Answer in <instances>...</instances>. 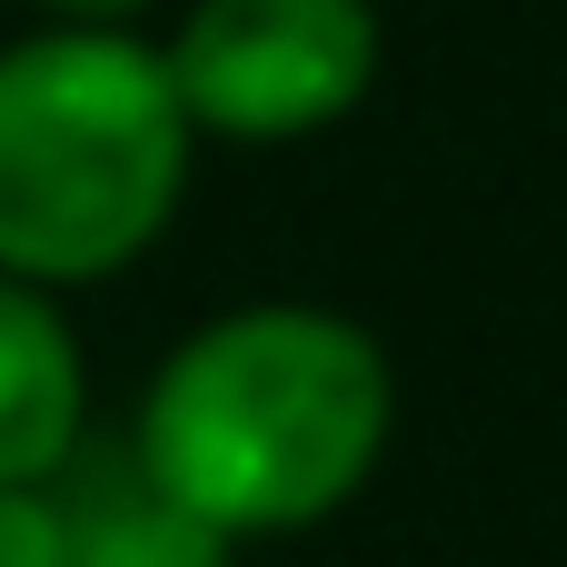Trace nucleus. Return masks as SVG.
I'll list each match as a JSON object with an SVG mask.
<instances>
[{
	"label": "nucleus",
	"mask_w": 567,
	"mask_h": 567,
	"mask_svg": "<svg viewBox=\"0 0 567 567\" xmlns=\"http://www.w3.org/2000/svg\"><path fill=\"white\" fill-rule=\"evenodd\" d=\"M389 449V359L329 309H239L179 339L140 409V468L219 538L329 518Z\"/></svg>",
	"instance_id": "1"
},
{
	"label": "nucleus",
	"mask_w": 567,
	"mask_h": 567,
	"mask_svg": "<svg viewBox=\"0 0 567 567\" xmlns=\"http://www.w3.org/2000/svg\"><path fill=\"white\" fill-rule=\"evenodd\" d=\"M169 50L130 30H40L0 50V269L30 289L110 279L159 239L189 179Z\"/></svg>",
	"instance_id": "2"
},
{
	"label": "nucleus",
	"mask_w": 567,
	"mask_h": 567,
	"mask_svg": "<svg viewBox=\"0 0 567 567\" xmlns=\"http://www.w3.org/2000/svg\"><path fill=\"white\" fill-rule=\"evenodd\" d=\"M169 80L219 140H299L369 100L379 10L369 0H199L169 40Z\"/></svg>",
	"instance_id": "3"
},
{
	"label": "nucleus",
	"mask_w": 567,
	"mask_h": 567,
	"mask_svg": "<svg viewBox=\"0 0 567 567\" xmlns=\"http://www.w3.org/2000/svg\"><path fill=\"white\" fill-rule=\"evenodd\" d=\"M80 449V349L60 309L0 269V488H50Z\"/></svg>",
	"instance_id": "4"
},
{
	"label": "nucleus",
	"mask_w": 567,
	"mask_h": 567,
	"mask_svg": "<svg viewBox=\"0 0 567 567\" xmlns=\"http://www.w3.org/2000/svg\"><path fill=\"white\" fill-rule=\"evenodd\" d=\"M70 567H229V538L150 468H110L70 498Z\"/></svg>",
	"instance_id": "5"
},
{
	"label": "nucleus",
	"mask_w": 567,
	"mask_h": 567,
	"mask_svg": "<svg viewBox=\"0 0 567 567\" xmlns=\"http://www.w3.org/2000/svg\"><path fill=\"white\" fill-rule=\"evenodd\" d=\"M0 567H70V508L50 488H0Z\"/></svg>",
	"instance_id": "6"
},
{
	"label": "nucleus",
	"mask_w": 567,
	"mask_h": 567,
	"mask_svg": "<svg viewBox=\"0 0 567 567\" xmlns=\"http://www.w3.org/2000/svg\"><path fill=\"white\" fill-rule=\"evenodd\" d=\"M30 10H50V20H70V30H120L140 0H30Z\"/></svg>",
	"instance_id": "7"
}]
</instances>
